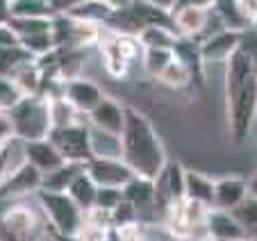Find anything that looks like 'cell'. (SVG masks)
I'll use <instances>...</instances> for the list:
<instances>
[{"label": "cell", "instance_id": "1", "mask_svg": "<svg viewBox=\"0 0 257 241\" xmlns=\"http://www.w3.org/2000/svg\"><path fill=\"white\" fill-rule=\"evenodd\" d=\"M121 159L137 178L146 180H155L169 162L164 144L148 116L132 105H123Z\"/></svg>", "mask_w": 257, "mask_h": 241}, {"label": "cell", "instance_id": "2", "mask_svg": "<svg viewBox=\"0 0 257 241\" xmlns=\"http://www.w3.org/2000/svg\"><path fill=\"white\" fill-rule=\"evenodd\" d=\"M14 120V130L19 141H39L48 139L53 123H50L48 98L44 96H23L12 109H7Z\"/></svg>", "mask_w": 257, "mask_h": 241}, {"label": "cell", "instance_id": "3", "mask_svg": "<svg viewBox=\"0 0 257 241\" xmlns=\"http://www.w3.org/2000/svg\"><path fill=\"white\" fill-rule=\"evenodd\" d=\"M37 200H39L41 212L48 218L57 236H73L84 223V212L73 203L66 191H44V189H39Z\"/></svg>", "mask_w": 257, "mask_h": 241}, {"label": "cell", "instance_id": "4", "mask_svg": "<svg viewBox=\"0 0 257 241\" xmlns=\"http://www.w3.org/2000/svg\"><path fill=\"white\" fill-rule=\"evenodd\" d=\"M225 114H228V132L234 144H243L257 118V82L255 77L248 80L234 96L225 98Z\"/></svg>", "mask_w": 257, "mask_h": 241}, {"label": "cell", "instance_id": "5", "mask_svg": "<svg viewBox=\"0 0 257 241\" xmlns=\"http://www.w3.org/2000/svg\"><path fill=\"white\" fill-rule=\"evenodd\" d=\"M41 234L39 214L16 203L0 214V241H37Z\"/></svg>", "mask_w": 257, "mask_h": 241}, {"label": "cell", "instance_id": "6", "mask_svg": "<svg viewBox=\"0 0 257 241\" xmlns=\"http://www.w3.org/2000/svg\"><path fill=\"white\" fill-rule=\"evenodd\" d=\"M48 141L57 148V153L64 157V162L73 164H87L91 159L89 148V123H73V126L53 128L48 135Z\"/></svg>", "mask_w": 257, "mask_h": 241}, {"label": "cell", "instance_id": "7", "mask_svg": "<svg viewBox=\"0 0 257 241\" xmlns=\"http://www.w3.org/2000/svg\"><path fill=\"white\" fill-rule=\"evenodd\" d=\"M153 187H155V205L169 209L175 200L185 198V166L169 159L160 175L153 180Z\"/></svg>", "mask_w": 257, "mask_h": 241}, {"label": "cell", "instance_id": "8", "mask_svg": "<svg viewBox=\"0 0 257 241\" xmlns=\"http://www.w3.org/2000/svg\"><path fill=\"white\" fill-rule=\"evenodd\" d=\"M87 175L96 182V187H114L123 189L130 180H135L137 175L127 169V164L123 159H100L93 157L84 164Z\"/></svg>", "mask_w": 257, "mask_h": 241}, {"label": "cell", "instance_id": "9", "mask_svg": "<svg viewBox=\"0 0 257 241\" xmlns=\"http://www.w3.org/2000/svg\"><path fill=\"white\" fill-rule=\"evenodd\" d=\"M62 96L66 98L80 114L87 116L89 111L105 98V93H102V89L98 87L93 80H87V77H71V80H64Z\"/></svg>", "mask_w": 257, "mask_h": 241}, {"label": "cell", "instance_id": "10", "mask_svg": "<svg viewBox=\"0 0 257 241\" xmlns=\"http://www.w3.org/2000/svg\"><path fill=\"white\" fill-rule=\"evenodd\" d=\"M41 178L44 173L25 162L0 182V198H23L37 193L41 189Z\"/></svg>", "mask_w": 257, "mask_h": 241}, {"label": "cell", "instance_id": "11", "mask_svg": "<svg viewBox=\"0 0 257 241\" xmlns=\"http://www.w3.org/2000/svg\"><path fill=\"white\" fill-rule=\"evenodd\" d=\"M239 44H241V32L225 28L198 44L200 59H203V64L228 62V57L239 48Z\"/></svg>", "mask_w": 257, "mask_h": 241}, {"label": "cell", "instance_id": "12", "mask_svg": "<svg viewBox=\"0 0 257 241\" xmlns=\"http://www.w3.org/2000/svg\"><path fill=\"white\" fill-rule=\"evenodd\" d=\"M212 10V7H209ZM209 10L203 7H175L171 12V25H173L175 34L182 39H191V41H198V37L203 34L205 25L209 19Z\"/></svg>", "mask_w": 257, "mask_h": 241}, {"label": "cell", "instance_id": "13", "mask_svg": "<svg viewBox=\"0 0 257 241\" xmlns=\"http://www.w3.org/2000/svg\"><path fill=\"white\" fill-rule=\"evenodd\" d=\"M248 196V182L243 178L237 175H228V178L214 180V200L212 207L214 209H234L243 198Z\"/></svg>", "mask_w": 257, "mask_h": 241}, {"label": "cell", "instance_id": "14", "mask_svg": "<svg viewBox=\"0 0 257 241\" xmlns=\"http://www.w3.org/2000/svg\"><path fill=\"white\" fill-rule=\"evenodd\" d=\"M205 232L209 239L214 241H232V239H246L239 221L225 209H214L209 207L207 216H205Z\"/></svg>", "mask_w": 257, "mask_h": 241}, {"label": "cell", "instance_id": "15", "mask_svg": "<svg viewBox=\"0 0 257 241\" xmlns=\"http://www.w3.org/2000/svg\"><path fill=\"white\" fill-rule=\"evenodd\" d=\"M23 155H25V162L32 164L41 173H50V171H55L57 166L64 164V157L57 153V148L48 139L23 141Z\"/></svg>", "mask_w": 257, "mask_h": 241}, {"label": "cell", "instance_id": "16", "mask_svg": "<svg viewBox=\"0 0 257 241\" xmlns=\"http://www.w3.org/2000/svg\"><path fill=\"white\" fill-rule=\"evenodd\" d=\"M87 116H89V126H96V128H100V130L121 135V130H123V105L116 100V98L105 96Z\"/></svg>", "mask_w": 257, "mask_h": 241}, {"label": "cell", "instance_id": "17", "mask_svg": "<svg viewBox=\"0 0 257 241\" xmlns=\"http://www.w3.org/2000/svg\"><path fill=\"white\" fill-rule=\"evenodd\" d=\"M89 148H91V159H121V135L89 126Z\"/></svg>", "mask_w": 257, "mask_h": 241}, {"label": "cell", "instance_id": "18", "mask_svg": "<svg viewBox=\"0 0 257 241\" xmlns=\"http://www.w3.org/2000/svg\"><path fill=\"white\" fill-rule=\"evenodd\" d=\"M66 193L71 196V200L78 205L82 212H89V209L96 205L98 187H96V182H93V180L87 175V171L82 169L78 175H75V178L71 180V184H68Z\"/></svg>", "mask_w": 257, "mask_h": 241}, {"label": "cell", "instance_id": "19", "mask_svg": "<svg viewBox=\"0 0 257 241\" xmlns=\"http://www.w3.org/2000/svg\"><path fill=\"white\" fill-rule=\"evenodd\" d=\"M185 198H191V200H198V203L212 207L214 180L207 178L205 173H198V171L185 169Z\"/></svg>", "mask_w": 257, "mask_h": 241}, {"label": "cell", "instance_id": "20", "mask_svg": "<svg viewBox=\"0 0 257 241\" xmlns=\"http://www.w3.org/2000/svg\"><path fill=\"white\" fill-rule=\"evenodd\" d=\"M123 198L127 203L141 212V209H148L155 205V187H153V180L146 178H135L123 187Z\"/></svg>", "mask_w": 257, "mask_h": 241}, {"label": "cell", "instance_id": "21", "mask_svg": "<svg viewBox=\"0 0 257 241\" xmlns=\"http://www.w3.org/2000/svg\"><path fill=\"white\" fill-rule=\"evenodd\" d=\"M137 39H139L141 48H171L173 50V46L178 44L180 37L169 25H146L137 34Z\"/></svg>", "mask_w": 257, "mask_h": 241}, {"label": "cell", "instance_id": "22", "mask_svg": "<svg viewBox=\"0 0 257 241\" xmlns=\"http://www.w3.org/2000/svg\"><path fill=\"white\" fill-rule=\"evenodd\" d=\"M84 169V164H73V162H64L50 173H44L41 178V189L44 191H66L71 180Z\"/></svg>", "mask_w": 257, "mask_h": 241}, {"label": "cell", "instance_id": "23", "mask_svg": "<svg viewBox=\"0 0 257 241\" xmlns=\"http://www.w3.org/2000/svg\"><path fill=\"white\" fill-rule=\"evenodd\" d=\"M5 7L10 16H21V19H50V16H55L48 0H5Z\"/></svg>", "mask_w": 257, "mask_h": 241}, {"label": "cell", "instance_id": "24", "mask_svg": "<svg viewBox=\"0 0 257 241\" xmlns=\"http://www.w3.org/2000/svg\"><path fill=\"white\" fill-rule=\"evenodd\" d=\"M66 16L75 21H82V23H91V25H105L112 16V10L102 3V0H89L82 5L73 7L71 12H66Z\"/></svg>", "mask_w": 257, "mask_h": 241}, {"label": "cell", "instance_id": "25", "mask_svg": "<svg viewBox=\"0 0 257 241\" xmlns=\"http://www.w3.org/2000/svg\"><path fill=\"white\" fill-rule=\"evenodd\" d=\"M230 214L239 221V225H241L246 239L257 241V198L246 196L237 207L230 209Z\"/></svg>", "mask_w": 257, "mask_h": 241}, {"label": "cell", "instance_id": "26", "mask_svg": "<svg viewBox=\"0 0 257 241\" xmlns=\"http://www.w3.org/2000/svg\"><path fill=\"white\" fill-rule=\"evenodd\" d=\"M157 80H160L162 84H166L169 89H185V87H189V84L194 82L189 66H187L182 59H178V57H173L169 64H166L164 71L157 75Z\"/></svg>", "mask_w": 257, "mask_h": 241}, {"label": "cell", "instance_id": "27", "mask_svg": "<svg viewBox=\"0 0 257 241\" xmlns=\"http://www.w3.org/2000/svg\"><path fill=\"white\" fill-rule=\"evenodd\" d=\"M48 109H50V123H53V128H64V126L80 123L78 118L82 116L64 96L48 98Z\"/></svg>", "mask_w": 257, "mask_h": 241}, {"label": "cell", "instance_id": "28", "mask_svg": "<svg viewBox=\"0 0 257 241\" xmlns=\"http://www.w3.org/2000/svg\"><path fill=\"white\" fill-rule=\"evenodd\" d=\"M30 59L34 57L25 48H21V46H0V75L12 77L16 68L23 66Z\"/></svg>", "mask_w": 257, "mask_h": 241}, {"label": "cell", "instance_id": "29", "mask_svg": "<svg viewBox=\"0 0 257 241\" xmlns=\"http://www.w3.org/2000/svg\"><path fill=\"white\" fill-rule=\"evenodd\" d=\"M7 25L14 30L16 37H30V34H41L53 30V16L50 19H21V16H10Z\"/></svg>", "mask_w": 257, "mask_h": 241}, {"label": "cell", "instance_id": "30", "mask_svg": "<svg viewBox=\"0 0 257 241\" xmlns=\"http://www.w3.org/2000/svg\"><path fill=\"white\" fill-rule=\"evenodd\" d=\"M173 57L175 55H173V50L171 48H144V55H141V66H144L146 73H151V75L157 77Z\"/></svg>", "mask_w": 257, "mask_h": 241}, {"label": "cell", "instance_id": "31", "mask_svg": "<svg viewBox=\"0 0 257 241\" xmlns=\"http://www.w3.org/2000/svg\"><path fill=\"white\" fill-rule=\"evenodd\" d=\"M123 203V189H114V187H98L96 193V205L93 207L105 209V212H114L118 205Z\"/></svg>", "mask_w": 257, "mask_h": 241}, {"label": "cell", "instance_id": "32", "mask_svg": "<svg viewBox=\"0 0 257 241\" xmlns=\"http://www.w3.org/2000/svg\"><path fill=\"white\" fill-rule=\"evenodd\" d=\"M23 98V91L7 75H0V109H12Z\"/></svg>", "mask_w": 257, "mask_h": 241}, {"label": "cell", "instance_id": "33", "mask_svg": "<svg viewBox=\"0 0 257 241\" xmlns=\"http://www.w3.org/2000/svg\"><path fill=\"white\" fill-rule=\"evenodd\" d=\"M14 139H16L14 120H12L7 109H0V148H5V146L12 144Z\"/></svg>", "mask_w": 257, "mask_h": 241}, {"label": "cell", "instance_id": "34", "mask_svg": "<svg viewBox=\"0 0 257 241\" xmlns=\"http://www.w3.org/2000/svg\"><path fill=\"white\" fill-rule=\"evenodd\" d=\"M82 3H89V0H48L53 14H66V12H71L73 7L82 5Z\"/></svg>", "mask_w": 257, "mask_h": 241}, {"label": "cell", "instance_id": "35", "mask_svg": "<svg viewBox=\"0 0 257 241\" xmlns=\"http://www.w3.org/2000/svg\"><path fill=\"white\" fill-rule=\"evenodd\" d=\"M237 5H239L241 16L246 19L248 28H250V23L257 19V0H237Z\"/></svg>", "mask_w": 257, "mask_h": 241}, {"label": "cell", "instance_id": "36", "mask_svg": "<svg viewBox=\"0 0 257 241\" xmlns=\"http://www.w3.org/2000/svg\"><path fill=\"white\" fill-rule=\"evenodd\" d=\"M0 46H19V37L7 23H0Z\"/></svg>", "mask_w": 257, "mask_h": 241}, {"label": "cell", "instance_id": "37", "mask_svg": "<svg viewBox=\"0 0 257 241\" xmlns=\"http://www.w3.org/2000/svg\"><path fill=\"white\" fill-rule=\"evenodd\" d=\"M144 3H148V5H153L155 10L164 12V14H171V12L178 7V0H144Z\"/></svg>", "mask_w": 257, "mask_h": 241}, {"label": "cell", "instance_id": "38", "mask_svg": "<svg viewBox=\"0 0 257 241\" xmlns=\"http://www.w3.org/2000/svg\"><path fill=\"white\" fill-rule=\"evenodd\" d=\"M10 173V144L5 148H0V182Z\"/></svg>", "mask_w": 257, "mask_h": 241}, {"label": "cell", "instance_id": "39", "mask_svg": "<svg viewBox=\"0 0 257 241\" xmlns=\"http://www.w3.org/2000/svg\"><path fill=\"white\" fill-rule=\"evenodd\" d=\"M102 3L112 12H123V10H130L135 0H102Z\"/></svg>", "mask_w": 257, "mask_h": 241}, {"label": "cell", "instance_id": "40", "mask_svg": "<svg viewBox=\"0 0 257 241\" xmlns=\"http://www.w3.org/2000/svg\"><path fill=\"white\" fill-rule=\"evenodd\" d=\"M203 7V10H209L214 5V0H178V7Z\"/></svg>", "mask_w": 257, "mask_h": 241}, {"label": "cell", "instance_id": "41", "mask_svg": "<svg viewBox=\"0 0 257 241\" xmlns=\"http://www.w3.org/2000/svg\"><path fill=\"white\" fill-rule=\"evenodd\" d=\"M246 182H248V196L257 198V171L252 173V178H248V180H246Z\"/></svg>", "mask_w": 257, "mask_h": 241}, {"label": "cell", "instance_id": "42", "mask_svg": "<svg viewBox=\"0 0 257 241\" xmlns=\"http://www.w3.org/2000/svg\"><path fill=\"white\" fill-rule=\"evenodd\" d=\"M10 14H7V7H5V0H0V23H7Z\"/></svg>", "mask_w": 257, "mask_h": 241}, {"label": "cell", "instance_id": "43", "mask_svg": "<svg viewBox=\"0 0 257 241\" xmlns=\"http://www.w3.org/2000/svg\"><path fill=\"white\" fill-rule=\"evenodd\" d=\"M248 30H252V32H255V34H257V19H255V21H252V23H250V28H248Z\"/></svg>", "mask_w": 257, "mask_h": 241}, {"label": "cell", "instance_id": "44", "mask_svg": "<svg viewBox=\"0 0 257 241\" xmlns=\"http://www.w3.org/2000/svg\"><path fill=\"white\" fill-rule=\"evenodd\" d=\"M200 241H214V239H209V236H205V239H200Z\"/></svg>", "mask_w": 257, "mask_h": 241}, {"label": "cell", "instance_id": "45", "mask_svg": "<svg viewBox=\"0 0 257 241\" xmlns=\"http://www.w3.org/2000/svg\"><path fill=\"white\" fill-rule=\"evenodd\" d=\"M232 241H250V239H232Z\"/></svg>", "mask_w": 257, "mask_h": 241}, {"label": "cell", "instance_id": "46", "mask_svg": "<svg viewBox=\"0 0 257 241\" xmlns=\"http://www.w3.org/2000/svg\"><path fill=\"white\" fill-rule=\"evenodd\" d=\"M255 82H257V68H255Z\"/></svg>", "mask_w": 257, "mask_h": 241}]
</instances>
